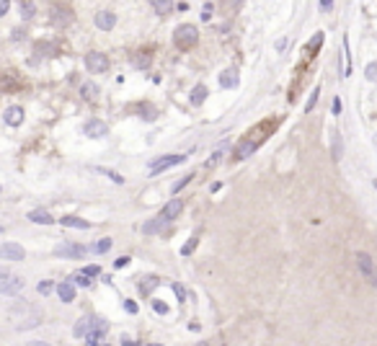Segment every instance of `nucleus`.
Listing matches in <instances>:
<instances>
[{
	"instance_id": "f257e3e1",
	"label": "nucleus",
	"mask_w": 377,
	"mask_h": 346,
	"mask_svg": "<svg viewBox=\"0 0 377 346\" xmlns=\"http://www.w3.org/2000/svg\"><path fill=\"white\" fill-rule=\"evenodd\" d=\"M91 331H101V333H106V331H109V323H106L104 318H98V315H88V318H80L78 325L73 328L75 336H88Z\"/></svg>"
},
{
	"instance_id": "f03ea898",
	"label": "nucleus",
	"mask_w": 377,
	"mask_h": 346,
	"mask_svg": "<svg viewBox=\"0 0 377 346\" xmlns=\"http://www.w3.org/2000/svg\"><path fill=\"white\" fill-rule=\"evenodd\" d=\"M196 39H199V31H196V26H191V23L178 26L176 34H173V42H176V47H178V49H188V47H194Z\"/></svg>"
},
{
	"instance_id": "7ed1b4c3",
	"label": "nucleus",
	"mask_w": 377,
	"mask_h": 346,
	"mask_svg": "<svg viewBox=\"0 0 377 346\" xmlns=\"http://www.w3.org/2000/svg\"><path fill=\"white\" fill-rule=\"evenodd\" d=\"M21 289H23V279L19 274H11V271L0 274V295H19Z\"/></svg>"
},
{
	"instance_id": "20e7f679",
	"label": "nucleus",
	"mask_w": 377,
	"mask_h": 346,
	"mask_svg": "<svg viewBox=\"0 0 377 346\" xmlns=\"http://www.w3.org/2000/svg\"><path fill=\"white\" fill-rule=\"evenodd\" d=\"M88 253L85 245H78V243H60L55 245V256H65V259H83Z\"/></svg>"
},
{
	"instance_id": "39448f33",
	"label": "nucleus",
	"mask_w": 377,
	"mask_h": 346,
	"mask_svg": "<svg viewBox=\"0 0 377 346\" xmlns=\"http://www.w3.org/2000/svg\"><path fill=\"white\" fill-rule=\"evenodd\" d=\"M184 160H186V155H163V158L150 163V173H160L166 168H173V166H178V163H184Z\"/></svg>"
},
{
	"instance_id": "423d86ee",
	"label": "nucleus",
	"mask_w": 377,
	"mask_h": 346,
	"mask_svg": "<svg viewBox=\"0 0 377 346\" xmlns=\"http://www.w3.org/2000/svg\"><path fill=\"white\" fill-rule=\"evenodd\" d=\"M85 67L91 72H106L109 60H106V54H101V52H91V54H85Z\"/></svg>"
},
{
	"instance_id": "0eeeda50",
	"label": "nucleus",
	"mask_w": 377,
	"mask_h": 346,
	"mask_svg": "<svg viewBox=\"0 0 377 346\" xmlns=\"http://www.w3.org/2000/svg\"><path fill=\"white\" fill-rule=\"evenodd\" d=\"M23 248L21 245H16V243H5V245H0V259L3 261H23Z\"/></svg>"
},
{
	"instance_id": "6e6552de",
	"label": "nucleus",
	"mask_w": 377,
	"mask_h": 346,
	"mask_svg": "<svg viewBox=\"0 0 377 346\" xmlns=\"http://www.w3.org/2000/svg\"><path fill=\"white\" fill-rule=\"evenodd\" d=\"M114 23H116V13H114V11H98V13H96V26H98L101 31L114 29Z\"/></svg>"
},
{
	"instance_id": "1a4fd4ad",
	"label": "nucleus",
	"mask_w": 377,
	"mask_h": 346,
	"mask_svg": "<svg viewBox=\"0 0 377 346\" xmlns=\"http://www.w3.org/2000/svg\"><path fill=\"white\" fill-rule=\"evenodd\" d=\"M85 137H93V140H98V137H106V132H109V130H106V124L104 122H98V119H91V122H88L85 124Z\"/></svg>"
},
{
	"instance_id": "9d476101",
	"label": "nucleus",
	"mask_w": 377,
	"mask_h": 346,
	"mask_svg": "<svg viewBox=\"0 0 377 346\" xmlns=\"http://www.w3.org/2000/svg\"><path fill=\"white\" fill-rule=\"evenodd\" d=\"M356 263H359V269H362V274H364L367 279L372 281V277L377 274V271H375V263H372V259L367 256V253H362V251H359V253H356Z\"/></svg>"
},
{
	"instance_id": "9b49d317",
	"label": "nucleus",
	"mask_w": 377,
	"mask_h": 346,
	"mask_svg": "<svg viewBox=\"0 0 377 346\" xmlns=\"http://www.w3.org/2000/svg\"><path fill=\"white\" fill-rule=\"evenodd\" d=\"M181 212H184V202H181V199H170V202L163 207V212H160V215H163L166 220L170 222V220H176Z\"/></svg>"
},
{
	"instance_id": "f8f14e48",
	"label": "nucleus",
	"mask_w": 377,
	"mask_h": 346,
	"mask_svg": "<svg viewBox=\"0 0 377 346\" xmlns=\"http://www.w3.org/2000/svg\"><path fill=\"white\" fill-rule=\"evenodd\" d=\"M3 119H5L8 127H19L23 122V108L21 106H8L5 114H3Z\"/></svg>"
},
{
	"instance_id": "ddd939ff",
	"label": "nucleus",
	"mask_w": 377,
	"mask_h": 346,
	"mask_svg": "<svg viewBox=\"0 0 377 346\" xmlns=\"http://www.w3.org/2000/svg\"><path fill=\"white\" fill-rule=\"evenodd\" d=\"M166 222H168L166 217H163V215H158V217H152L150 222H145V227H142V233H145V235H155V233L163 230V225H166Z\"/></svg>"
},
{
	"instance_id": "4468645a",
	"label": "nucleus",
	"mask_w": 377,
	"mask_h": 346,
	"mask_svg": "<svg viewBox=\"0 0 377 346\" xmlns=\"http://www.w3.org/2000/svg\"><path fill=\"white\" fill-rule=\"evenodd\" d=\"M256 148H258V142L243 140V142L238 145V150H235V158H238V160H246L248 155H253V152H256Z\"/></svg>"
},
{
	"instance_id": "2eb2a0df",
	"label": "nucleus",
	"mask_w": 377,
	"mask_h": 346,
	"mask_svg": "<svg viewBox=\"0 0 377 346\" xmlns=\"http://www.w3.org/2000/svg\"><path fill=\"white\" fill-rule=\"evenodd\" d=\"M57 295H60L62 303H73L75 300V284L73 281H62V284L57 287Z\"/></svg>"
},
{
	"instance_id": "dca6fc26",
	"label": "nucleus",
	"mask_w": 377,
	"mask_h": 346,
	"mask_svg": "<svg viewBox=\"0 0 377 346\" xmlns=\"http://www.w3.org/2000/svg\"><path fill=\"white\" fill-rule=\"evenodd\" d=\"M29 220L37 222V225H52V222H55L47 209H34V212H29Z\"/></svg>"
},
{
	"instance_id": "f3484780",
	"label": "nucleus",
	"mask_w": 377,
	"mask_h": 346,
	"mask_svg": "<svg viewBox=\"0 0 377 346\" xmlns=\"http://www.w3.org/2000/svg\"><path fill=\"white\" fill-rule=\"evenodd\" d=\"M220 86H222V88H235V86H238V72H235V70H225V72L220 75Z\"/></svg>"
},
{
	"instance_id": "a211bd4d",
	"label": "nucleus",
	"mask_w": 377,
	"mask_h": 346,
	"mask_svg": "<svg viewBox=\"0 0 377 346\" xmlns=\"http://www.w3.org/2000/svg\"><path fill=\"white\" fill-rule=\"evenodd\" d=\"M188 98H191L194 106H202L204 98H207V88H204V86H194V90L188 93Z\"/></svg>"
},
{
	"instance_id": "6ab92c4d",
	"label": "nucleus",
	"mask_w": 377,
	"mask_h": 346,
	"mask_svg": "<svg viewBox=\"0 0 377 346\" xmlns=\"http://www.w3.org/2000/svg\"><path fill=\"white\" fill-rule=\"evenodd\" d=\"M60 222L65 225V227H75V230H88V227H91L85 220H80V217H62Z\"/></svg>"
},
{
	"instance_id": "aec40b11",
	"label": "nucleus",
	"mask_w": 377,
	"mask_h": 346,
	"mask_svg": "<svg viewBox=\"0 0 377 346\" xmlns=\"http://www.w3.org/2000/svg\"><path fill=\"white\" fill-rule=\"evenodd\" d=\"M331 150H334V160H341V152H344V142H341V134L334 132V142H331Z\"/></svg>"
},
{
	"instance_id": "412c9836",
	"label": "nucleus",
	"mask_w": 377,
	"mask_h": 346,
	"mask_svg": "<svg viewBox=\"0 0 377 346\" xmlns=\"http://www.w3.org/2000/svg\"><path fill=\"white\" fill-rule=\"evenodd\" d=\"M101 339H104L101 331H91L85 336V346H101Z\"/></svg>"
},
{
	"instance_id": "4be33fe9",
	"label": "nucleus",
	"mask_w": 377,
	"mask_h": 346,
	"mask_svg": "<svg viewBox=\"0 0 377 346\" xmlns=\"http://www.w3.org/2000/svg\"><path fill=\"white\" fill-rule=\"evenodd\" d=\"M73 284H78V287H88V284H91V277H88L85 271H78V274L73 277Z\"/></svg>"
},
{
	"instance_id": "5701e85b",
	"label": "nucleus",
	"mask_w": 377,
	"mask_h": 346,
	"mask_svg": "<svg viewBox=\"0 0 377 346\" xmlns=\"http://www.w3.org/2000/svg\"><path fill=\"white\" fill-rule=\"evenodd\" d=\"M34 11H37V5H34L31 0H23V3H21V16H23V18H31Z\"/></svg>"
},
{
	"instance_id": "b1692460",
	"label": "nucleus",
	"mask_w": 377,
	"mask_h": 346,
	"mask_svg": "<svg viewBox=\"0 0 377 346\" xmlns=\"http://www.w3.org/2000/svg\"><path fill=\"white\" fill-rule=\"evenodd\" d=\"M80 93H83L85 98H93L98 93V86L96 83H83V88H80Z\"/></svg>"
},
{
	"instance_id": "393cba45",
	"label": "nucleus",
	"mask_w": 377,
	"mask_h": 346,
	"mask_svg": "<svg viewBox=\"0 0 377 346\" xmlns=\"http://www.w3.org/2000/svg\"><path fill=\"white\" fill-rule=\"evenodd\" d=\"M364 78H367V80H372V83L377 80V62H370V65L364 67Z\"/></svg>"
},
{
	"instance_id": "a878e982",
	"label": "nucleus",
	"mask_w": 377,
	"mask_h": 346,
	"mask_svg": "<svg viewBox=\"0 0 377 346\" xmlns=\"http://www.w3.org/2000/svg\"><path fill=\"white\" fill-rule=\"evenodd\" d=\"M37 289H39V295H44V297H47V295L52 292V289H55V284H52L49 279H44V281H39V287H37Z\"/></svg>"
},
{
	"instance_id": "bb28decb",
	"label": "nucleus",
	"mask_w": 377,
	"mask_h": 346,
	"mask_svg": "<svg viewBox=\"0 0 377 346\" xmlns=\"http://www.w3.org/2000/svg\"><path fill=\"white\" fill-rule=\"evenodd\" d=\"M109 248H111V240H109V238L98 240V243L93 245V251H96V253H106V251H109Z\"/></svg>"
},
{
	"instance_id": "cd10ccee",
	"label": "nucleus",
	"mask_w": 377,
	"mask_h": 346,
	"mask_svg": "<svg viewBox=\"0 0 377 346\" xmlns=\"http://www.w3.org/2000/svg\"><path fill=\"white\" fill-rule=\"evenodd\" d=\"M152 11H158V13H166V11H170V3H163V0H152Z\"/></svg>"
},
{
	"instance_id": "c85d7f7f",
	"label": "nucleus",
	"mask_w": 377,
	"mask_h": 346,
	"mask_svg": "<svg viewBox=\"0 0 377 346\" xmlns=\"http://www.w3.org/2000/svg\"><path fill=\"white\" fill-rule=\"evenodd\" d=\"M155 284H158V279H155V277H147V279H142L140 289H142V292H150V289L155 287Z\"/></svg>"
},
{
	"instance_id": "c756f323",
	"label": "nucleus",
	"mask_w": 377,
	"mask_h": 346,
	"mask_svg": "<svg viewBox=\"0 0 377 346\" xmlns=\"http://www.w3.org/2000/svg\"><path fill=\"white\" fill-rule=\"evenodd\" d=\"M318 96H320V86L313 90V96H310V101H308V106H305V111H313V106L318 104Z\"/></svg>"
},
{
	"instance_id": "7c9ffc66",
	"label": "nucleus",
	"mask_w": 377,
	"mask_h": 346,
	"mask_svg": "<svg viewBox=\"0 0 377 346\" xmlns=\"http://www.w3.org/2000/svg\"><path fill=\"white\" fill-rule=\"evenodd\" d=\"M140 111H142V119H155V108L152 106H140Z\"/></svg>"
},
{
	"instance_id": "2f4dec72",
	"label": "nucleus",
	"mask_w": 377,
	"mask_h": 346,
	"mask_svg": "<svg viewBox=\"0 0 377 346\" xmlns=\"http://www.w3.org/2000/svg\"><path fill=\"white\" fill-rule=\"evenodd\" d=\"M152 307H155V313H160V315H166V313H168V305H166V303H160V300H152Z\"/></svg>"
},
{
	"instance_id": "473e14b6",
	"label": "nucleus",
	"mask_w": 377,
	"mask_h": 346,
	"mask_svg": "<svg viewBox=\"0 0 377 346\" xmlns=\"http://www.w3.org/2000/svg\"><path fill=\"white\" fill-rule=\"evenodd\" d=\"M98 171H101V173H106V176H109L111 181H116V184H124V178L119 176V173H114V171H106V168H98Z\"/></svg>"
},
{
	"instance_id": "72a5a7b5",
	"label": "nucleus",
	"mask_w": 377,
	"mask_h": 346,
	"mask_svg": "<svg viewBox=\"0 0 377 346\" xmlns=\"http://www.w3.org/2000/svg\"><path fill=\"white\" fill-rule=\"evenodd\" d=\"M194 248H196V238H191V240L184 245V248H181V256H188V253H191Z\"/></svg>"
},
{
	"instance_id": "f704fd0d",
	"label": "nucleus",
	"mask_w": 377,
	"mask_h": 346,
	"mask_svg": "<svg viewBox=\"0 0 377 346\" xmlns=\"http://www.w3.org/2000/svg\"><path fill=\"white\" fill-rule=\"evenodd\" d=\"M320 42H323V34H315V39H313V42H310V44H308V47H310V49H313V52H315V49H318V47H320Z\"/></svg>"
},
{
	"instance_id": "c9c22d12",
	"label": "nucleus",
	"mask_w": 377,
	"mask_h": 346,
	"mask_svg": "<svg viewBox=\"0 0 377 346\" xmlns=\"http://www.w3.org/2000/svg\"><path fill=\"white\" fill-rule=\"evenodd\" d=\"M191 178H194V176H184V178H181V181H178V184L173 186V191H181V189H184V186H186V184H188V181H191Z\"/></svg>"
},
{
	"instance_id": "e433bc0d",
	"label": "nucleus",
	"mask_w": 377,
	"mask_h": 346,
	"mask_svg": "<svg viewBox=\"0 0 377 346\" xmlns=\"http://www.w3.org/2000/svg\"><path fill=\"white\" fill-rule=\"evenodd\" d=\"M127 263H129V259H127V256H122V259H116V261H114V266H116V269H122V266H127Z\"/></svg>"
},
{
	"instance_id": "4c0bfd02",
	"label": "nucleus",
	"mask_w": 377,
	"mask_h": 346,
	"mask_svg": "<svg viewBox=\"0 0 377 346\" xmlns=\"http://www.w3.org/2000/svg\"><path fill=\"white\" fill-rule=\"evenodd\" d=\"M8 8H11V3H8V0H0V16H5Z\"/></svg>"
},
{
	"instance_id": "58836bf2",
	"label": "nucleus",
	"mask_w": 377,
	"mask_h": 346,
	"mask_svg": "<svg viewBox=\"0 0 377 346\" xmlns=\"http://www.w3.org/2000/svg\"><path fill=\"white\" fill-rule=\"evenodd\" d=\"M124 307H127V310H129V313H137V305H134V303H132V300H127V303H124Z\"/></svg>"
},
{
	"instance_id": "ea45409f",
	"label": "nucleus",
	"mask_w": 377,
	"mask_h": 346,
	"mask_svg": "<svg viewBox=\"0 0 377 346\" xmlns=\"http://www.w3.org/2000/svg\"><path fill=\"white\" fill-rule=\"evenodd\" d=\"M85 274H88V277H96V274H98V266H88Z\"/></svg>"
},
{
	"instance_id": "a19ab883",
	"label": "nucleus",
	"mask_w": 377,
	"mask_h": 346,
	"mask_svg": "<svg viewBox=\"0 0 377 346\" xmlns=\"http://www.w3.org/2000/svg\"><path fill=\"white\" fill-rule=\"evenodd\" d=\"M320 8H323V11H331V8H334V3H331V0H323Z\"/></svg>"
},
{
	"instance_id": "79ce46f5",
	"label": "nucleus",
	"mask_w": 377,
	"mask_h": 346,
	"mask_svg": "<svg viewBox=\"0 0 377 346\" xmlns=\"http://www.w3.org/2000/svg\"><path fill=\"white\" fill-rule=\"evenodd\" d=\"M176 295H178V297H181V300L186 297V292H184V287H181V284H176Z\"/></svg>"
},
{
	"instance_id": "37998d69",
	"label": "nucleus",
	"mask_w": 377,
	"mask_h": 346,
	"mask_svg": "<svg viewBox=\"0 0 377 346\" xmlns=\"http://www.w3.org/2000/svg\"><path fill=\"white\" fill-rule=\"evenodd\" d=\"M26 346H52V344H44V341H31V344H26Z\"/></svg>"
},
{
	"instance_id": "c03bdc74",
	"label": "nucleus",
	"mask_w": 377,
	"mask_h": 346,
	"mask_svg": "<svg viewBox=\"0 0 377 346\" xmlns=\"http://www.w3.org/2000/svg\"><path fill=\"white\" fill-rule=\"evenodd\" d=\"M122 346H137L134 341H129V339H122Z\"/></svg>"
},
{
	"instance_id": "a18cd8bd",
	"label": "nucleus",
	"mask_w": 377,
	"mask_h": 346,
	"mask_svg": "<svg viewBox=\"0 0 377 346\" xmlns=\"http://www.w3.org/2000/svg\"><path fill=\"white\" fill-rule=\"evenodd\" d=\"M372 284H375V287H377V274H375V277H372Z\"/></svg>"
},
{
	"instance_id": "49530a36",
	"label": "nucleus",
	"mask_w": 377,
	"mask_h": 346,
	"mask_svg": "<svg viewBox=\"0 0 377 346\" xmlns=\"http://www.w3.org/2000/svg\"><path fill=\"white\" fill-rule=\"evenodd\" d=\"M150 346H163V344H150Z\"/></svg>"
},
{
	"instance_id": "de8ad7c7",
	"label": "nucleus",
	"mask_w": 377,
	"mask_h": 346,
	"mask_svg": "<svg viewBox=\"0 0 377 346\" xmlns=\"http://www.w3.org/2000/svg\"><path fill=\"white\" fill-rule=\"evenodd\" d=\"M375 189H377V181H375Z\"/></svg>"
},
{
	"instance_id": "09e8293b",
	"label": "nucleus",
	"mask_w": 377,
	"mask_h": 346,
	"mask_svg": "<svg viewBox=\"0 0 377 346\" xmlns=\"http://www.w3.org/2000/svg\"><path fill=\"white\" fill-rule=\"evenodd\" d=\"M0 233H3V227H0Z\"/></svg>"
},
{
	"instance_id": "8fccbe9b",
	"label": "nucleus",
	"mask_w": 377,
	"mask_h": 346,
	"mask_svg": "<svg viewBox=\"0 0 377 346\" xmlns=\"http://www.w3.org/2000/svg\"><path fill=\"white\" fill-rule=\"evenodd\" d=\"M106 346H109V344H106Z\"/></svg>"
},
{
	"instance_id": "3c124183",
	"label": "nucleus",
	"mask_w": 377,
	"mask_h": 346,
	"mask_svg": "<svg viewBox=\"0 0 377 346\" xmlns=\"http://www.w3.org/2000/svg\"><path fill=\"white\" fill-rule=\"evenodd\" d=\"M0 189H3V186H0Z\"/></svg>"
}]
</instances>
